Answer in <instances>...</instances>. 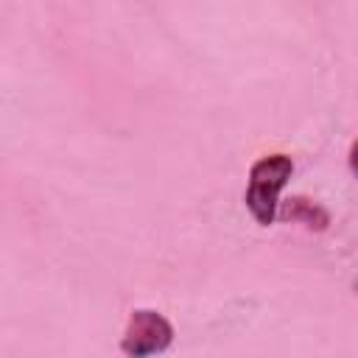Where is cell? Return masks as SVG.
<instances>
[{
  "label": "cell",
  "mask_w": 358,
  "mask_h": 358,
  "mask_svg": "<svg viewBox=\"0 0 358 358\" xmlns=\"http://www.w3.org/2000/svg\"><path fill=\"white\" fill-rule=\"evenodd\" d=\"M294 173V159L288 154H266L252 162L249 168V187H246V210L260 227H271L280 210V193Z\"/></svg>",
  "instance_id": "obj_1"
},
{
  "label": "cell",
  "mask_w": 358,
  "mask_h": 358,
  "mask_svg": "<svg viewBox=\"0 0 358 358\" xmlns=\"http://www.w3.org/2000/svg\"><path fill=\"white\" fill-rule=\"evenodd\" d=\"M355 291H358V282H355Z\"/></svg>",
  "instance_id": "obj_5"
},
{
  "label": "cell",
  "mask_w": 358,
  "mask_h": 358,
  "mask_svg": "<svg viewBox=\"0 0 358 358\" xmlns=\"http://www.w3.org/2000/svg\"><path fill=\"white\" fill-rule=\"evenodd\" d=\"M347 162H350L352 176L358 179V137H355V140H352V145H350V157H347Z\"/></svg>",
  "instance_id": "obj_4"
},
{
  "label": "cell",
  "mask_w": 358,
  "mask_h": 358,
  "mask_svg": "<svg viewBox=\"0 0 358 358\" xmlns=\"http://www.w3.org/2000/svg\"><path fill=\"white\" fill-rule=\"evenodd\" d=\"M173 344V324L151 308L131 310L120 336V352L126 358H154Z\"/></svg>",
  "instance_id": "obj_2"
},
{
  "label": "cell",
  "mask_w": 358,
  "mask_h": 358,
  "mask_svg": "<svg viewBox=\"0 0 358 358\" xmlns=\"http://www.w3.org/2000/svg\"><path fill=\"white\" fill-rule=\"evenodd\" d=\"M277 215H280L282 221L305 224L308 229H316V232H324V229L330 227V213H327L322 204H316V201H310V199H305V196H294V199H288L285 204H280Z\"/></svg>",
  "instance_id": "obj_3"
}]
</instances>
